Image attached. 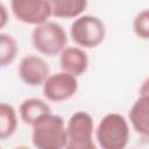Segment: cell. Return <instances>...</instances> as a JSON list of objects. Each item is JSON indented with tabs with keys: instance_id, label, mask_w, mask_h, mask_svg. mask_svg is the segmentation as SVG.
Listing matches in <instances>:
<instances>
[{
	"instance_id": "7",
	"label": "cell",
	"mask_w": 149,
	"mask_h": 149,
	"mask_svg": "<svg viewBox=\"0 0 149 149\" xmlns=\"http://www.w3.org/2000/svg\"><path fill=\"white\" fill-rule=\"evenodd\" d=\"M10 10L17 21L30 26L43 23L52 16L48 0H10Z\"/></svg>"
},
{
	"instance_id": "16",
	"label": "cell",
	"mask_w": 149,
	"mask_h": 149,
	"mask_svg": "<svg viewBox=\"0 0 149 149\" xmlns=\"http://www.w3.org/2000/svg\"><path fill=\"white\" fill-rule=\"evenodd\" d=\"M139 94L140 95H149V77H147L140 85L139 88Z\"/></svg>"
},
{
	"instance_id": "6",
	"label": "cell",
	"mask_w": 149,
	"mask_h": 149,
	"mask_svg": "<svg viewBox=\"0 0 149 149\" xmlns=\"http://www.w3.org/2000/svg\"><path fill=\"white\" fill-rule=\"evenodd\" d=\"M78 77L59 71L50 73L44 84L42 85V92L44 98L51 102H63L71 99L78 91Z\"/></svg>"
},
{
	"instance_id": "13",
	"label": "cell",
	"mask_w": 149,
	"mask_h": 149,
	"mask_svg": "<svg viewBox=\"0 0 149 149\" xmlns=\"http://www.w3.org/2000/svg\"><path fill=\"white\" fill-rule=\"evenodd\" d=\"M17 113L15 108L7 102L0 105V140L5 141L12 137L17 129Z\"/></svg>"
},
{
	"instance_id": "1",
	"label": "cell",
	"mask_w": 149,
	"mask_h": 149,
	"mask_svg": "<svg viewBox=\"0 0 149 149\" xmlns=\"http://www.w3.org/2000/svg\"><path fill=\"white\" fill-rule=\"evenodd\" d=\"M31 142L38 149L66 148V123L57 114L49 113L31 126Z\"/></svg>"
},
{
	"instance_id": "8",
	"label": "cell",
	"mask_w": 149,
	"mask_h": 149,
	"mask_svg": "<svg viewBox=\"0 0 149 149\" xmlns=\"http://www.w3.org/2000/svg\"><path fill=\"white\" fill-rule=\"evenodd\" d=\"M17 73L26 85L37 87L42 86L50 76V66L42 56L29 54L21 58Z\"/></svg>"
},
{
	"instance_id": "2",
	"label": "cell",
	"mask_w": 149,
	"mask_h": 149,
	"mask_svg": "<svg viewBox=\"0 0 149 149\" xmlns=\"http://www.w3.org/2000/svg\"><path fill=\"white\" fill-rule=\"evenodd\" d=\"M129 137V121L119 113L106 114L95 127V142L102 149H123Z\"/></svg>"
},
{
	"instance_id": "15",
	"label": "cell",
	"mask_w": 149,
	"mask_h": 149,
	"mask_svg": "<svg viewBox=\"0 0 149 149\" xmlns=\"http://www.w3.org/2000/svg\"><path fill=\"white\" fill-rule=\"evenodd\" d=\"M133 31L141 40H149V8L136 14L133 20Z\"/></svg>"
},
{
	"instance_id": "3",
	"label": "cell",
	"mask_w": 149,
	"mask_h": 149,
	"mask_svg": "<svg viewBox=\"0 0 149 149\" xmlns=\"http://www.w3.org/2000/svg\"><path fill=\"white\" fill-rule=\"evenodd\" d=\"M31 44L38 54L52 57L59 55L68 47V33L58 22L48 20L34 26Z\"/></svg>"
},
{
	"instance_id": "11",
	"label": "cell",
	"mask_w": 149,
	"mask_h": 149,
	"mask_svg": "<svg viewBox=\"0 0 149 149\" xmlns=\"http://www.w3.org/2000/svg\"><path fill=\"white\" fill-rule=\"evenodd\" d=\"M51 113L49 104L41 98H28L23 100L19 107L20 119L29 126H33L44 115Z\"/></svg>"
},
{
	"instance_id": "10",
	"label": "cell",
	"mask_w": 149,
	"mask_h": 149,
	"mask_svg": "<svg viewBox=\"0 0 149 149\" xmlns=\"http://www.w3.org/2000/svg\"><path fill=\"white\" fill-rule=\"evenodd\" d=\"M132 128L142 137L149 139V95H140L128 113Z\"/></svg>"
},
{
	"instance_id": "12",
	"label": "cell",
	"mask_w": 149,
	"mask_h": 149,
	"mask_svg": "<svg viewBox=\"0 0 149 149\" xmlns=\"http://www.w3.org/2000/svg\"><path fill=\"white\" fill-rule=\"evenodd\" d=\"M51 15L57 19H77L87 8L88 0H48Z\"/></svg>"
},
{
	"instance_id": "5",
	"label": "cell",
	"mask_w": 149,
	"mask_h": 149,
	"mask_svg": "<svg viewBox=\"0 0 149 149\" xmlns=\"http://www.w3.org/2000/svg\"><path fill=\"white\" fill-rule=\"evenodd\" d=\"M68 149H95V126L91 114L74 112L66 122Z\"/></svg>"
},
{
	"instance_id": "17",
	"label": "cell",
	"mask_w": 149,
	"mask_h": 149,
	"mask_svg": "<svg viewBox=\"0 0 149 149\" xmlns=\"http://www.w3.org/2000/svg\"><path fill=\"white\" fill-rule=\"evenodd\" d=\"M1 21H0V27L3 28L8 21V16H7V8L5 6V3H1Z\"/></svg>"
},
{
	"instance_id": "4",
	"label": "cell",
	"mask_w": 149,
	"mask_h": 149,
	"mask_svg": "<svg viewBox=\"0 0 149 149\" xmlns=\"http://www.w3.org/2000/svg\"><path fill=\"white\" fill-rule=\"evenodd\" d=\"M70 37L76 45L93 49L100 45L106 37V26L95 15L83 14L70 26Z\"/></svg>"
},
{
	"instance_id": "9",
	"label": "cell",
	"mask_w": 149,
	"mask_h": 149,
	"mask_svg": "<svg viewBox=\"0 0 149 149\" xmlns=\"http://www.w3.org/2000/svg\"><path fill=\"white\" fill-rule=\"evenodd\" d=\"M88 55L81 47H66L59 54L61 69L76 77L84 74L88 69Z\"/></svg>"
},
{
	"instance_id": "14",
	"label": "cell",
	"mask_w": 149,
	"mask_h": 149,
	"mask_svg": "<svg viewBox=\"0 0 149 149\" xmlns=\"http://www.w3.org/2000/svg\"><path fill=\"white\" fill-rule=\"evenodd\" d=\"M17 43L15 38L6 33L0 34V65L6 68L10 65L17 56Z\"/></svg>"
}]
</instances>
